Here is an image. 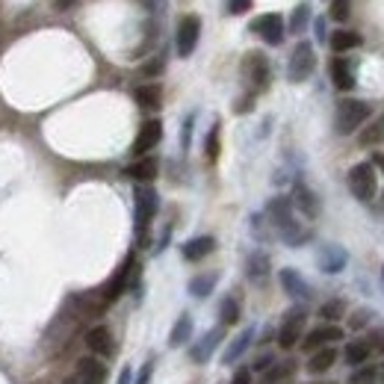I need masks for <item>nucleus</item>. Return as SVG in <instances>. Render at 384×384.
Here are the masks:
<instances>
[{
  "mask_svg": "<svg viewBox=\"0 0 384 384\" xmlns=\"http://www.w3.org/2000/svg\"><path fill=\"white\" fill-rule=\"evenodd\" d=\"M266 219L272 222V228H281V225H287L290 219H295L293 216V201L287 199V195H278V199H269V204H266Z\"/></svg>",
  "mask_w": 384,
  "mask_h": 384,
  "instance_id": "nucleus-24",
  "label": "nucleus"
},
{
  "mask_svg": "<svg viewBox=\"0 0 384 384\" xmlns=\"http://www.w3.org/2000/svg\"><path fill=\"white\" fill-rule=\"evenodd\" d=\"M372 116V107L367 101H358V98H343L334 109V130L340 136H349L367 122Z\"/></svg>",
  "mask_w": 384,
  "mask_h": 384,
  "instance_id": "nucleus-1",
  "label": "nucleus"
},
{
  "mask_svg": "<svg viewBox=\"0 0 384 384\" xmlns=\"http://www.w3.org/2000/svg\"><path fill=\"white\" fill-rule=\"evenodd\" d=\"M74 3H77V0H53V9H57V12H68Z\"/></svg>",
  "mask_w": 384,
  "mask_h": 384,
  "instance_id": "nucleus-48",
  "label": "nucleus"
},
{
  "mask_svg": "<svg viewBox=\"0 0 384 384\" xmlns=\"http://www.w3.org/2000/svg\"><path fill=\"white\" fill-rule=\"evenodd\" d=\"M346 302L343 299H328L325 304H320V311H316V316H320L322 322H337V320H343L346 316Z\"/></svg>",
  "mask_w": 384,
  "mask_h": 384,
  "instance_id": "nucleus-31",
  "label": "nucleus"
},
{
  "mask_svg": "<svg viewBox=\"0 0 384 384\" xmlns=\"http://www.w3.org/2000/svg\"><path fill=\"white\" fill-rule=\"evenodd\" d=\"M219 122L210 127V134H207V139H204V154H207V160L210 163H216L219 160Z\"/></svg>",
  "mask_w": 384,
  "mask_h": 384,
  "instance_id": "nucleus-36",
  "label": "nucleus"
},
{
  "mask_svg": "<svg viewBox=\"0 0 384 384\" xmlns=\"http://www.w3.org/2000/svg\"><path fill=\"white\" fill-rule=\"evenodd\" d=\"M255 337H257V328H255V325H248L246 331H239V334H237V337L225 346V352H222V364H225V367L237 364V360L243 358V355L248 352V349H251V343H255Z\"/></svg>",
  "mask_w": 384,
  "mask_h": 384,
  "instance_id": "nucleus-15",
  "label": "nucleus"
},
{
  "mask_svg": "<svg viewBox=\"0 0 384 384\" xmlns=\"http://www.w3.org/2000/svg\"><path fill=\"white\" fill-rule=\"evenodd\" d=\"M222 337H225V331H222V325L219 328H210V331H207L199 343H195L192 349H190V358L195 360V364H207V360L213 358V352L219 346H222Z\"/></svg>",
  "mask_w": 384,
  "mask_h": 384,
  "instance_id": "nucleus-17",
  "label": "nucleus"
},
{
  "mask_svg": "<svg viewBox=\"0 0 384 384\" xmlns=\"http://www.w3.org/2000/svg\"><path fill=\"white\" fill-rule=\"evenodd\" d=\"M316 68V53H313V45L311 42H299L290 53V62H287V77L290 83H304L307 77L313 74Z\"/></svg>",
  "mask_w": 384,
  "mask_h": 384,
  "instance_id": "nucleus-6",
  "label": "nucleus"
},
{
  "mask_svg": "<svg viewBox=\"0 0 384 384\" xmlns=\"http://www.w3.org/2000/svg\"><path fill=\"white\" fill-rule=\"evenodd\" d=\"M331 80L340 92H352L355 89V65L346 57L331 60Z\"/></svg>",
  "mask_w": 384,
  "mask_h": 384,
  "instance_id": "nucleus-22",
  "label": "nucleus"
},
{
  "mask_svg": "<svg viewBox=\"0 0 384 384\" xmlns=\"http://www.w3.org/2000/svg\"><path fill=\"white\" fill-rule=\"evenodd\" d=\"M130 272H134V255H127L122 260V266L113 272V278L107 281V287L101 290V299H98V311H101V307H109L113 302L122 299V293L127 290V284H130Z\"/></svg>",
  "mask_w": 384,
  "mask_h": 384,
  "instance_id": "nucleus-8",
  "label": "nucleus"
},
{
  "mask_svg": "<svg viewBox=\"0 0 384 384\" xmlns=\"http://www.w3.org/2000/svg\"><path fill=\"white\" fill-rule=\"evenodd\" d=\"M160 139H163V122L160 118H148L134 139V157H145L148 151H154L160 145Z\"/></svg>",
  "mask_w": 384,
  "mask_h": 384,
  "instance_id": "nucleus-11",
  "label": "nucleus"
},
{
  "mask_svg": "<svg viewBox=\"0 0 384 384\" xmlns=\"http://www.w3.org/2000/svg\"><path fill=\"white\" fill-rule=\"evenodd\" d=\"M275 234H278L281 243H284V246H290V248H299V246H304L307 239L313 237V234H311V228H304V225L299 222V219H290V222H287V225H281V228L275 230Z\"/></svg>",
  "mask_w": 384,
  "mask_h": 384,
  "instance_id": "nucleus-21",
  "label": "nucleus"
},
{
  "mask_svg": "<svg viewBox=\"0 0 384 384\" xmlns=\"http://www.w3.org/2000/svg\"><path fill=\"white\" fill-rule=\"evenodd\" d=\"M83 343H86V349H89L92 355H113L116 352V340H113V331H109L107 325H92L89 331H86V337H83Z\"/></svg>",
  "mask_w": 384,
  "mask_h": 384,
  "instance_id": "nucleus-14",
  "label": "nucleus"
},
{
  "mask_svg": "<svg viewBox=\"0 0 384 384\" xmlns=\"http://www.w3.org/2000/svg\"><path fill=\"white\" fill-rule=\"evenodd\" d=\"M151 372H154V360H145V364H142V369H139V376H136V381H134V384H151Z\"/></svg>",
  "mask_w": 384,
  "mask_h": 384,
  "instance_id": "nucleus-44",
  "label": "nucleus"
},
{
  "mask_svg": "<svg viewBox=\"0 0 384 384\" xmlns=\"http://www.w3.org/2000/svg\"><path fill=\"white\" fill-rule=\"evenodd\" d=\"M213 251H216V239H213L210 234L192 237V239H186V243L181 246L183 260H190V263H199V260H204L207 255H213Z\"/></svg>",
  "mask_w": 384,
  "mask_h": 384,
  "instance_id": "nucleus-19",
  "label": "nucleus"
},
{
  "mask_svg": "<svg viewBox=\"0 0 384 384\" xmlns=\"http://www.w3.org/2000/svg\"><path fill=\"white\" fill-rule=\"evenodd\" d=\"M216 281H219L216 272H201V275H195L190 281V295H195V299H207V295L216 290Z\"/></svg>",
  "mask_w": 384,
  "mask_h": 384,
  "instance_id": "nucleus-29",
  "label": "nucleus"
},
{
  "mask_svg": "<svg viewBox=\"0 0 384 384\" xmlns=\"http://www.w3.org/2000/svg\"><path fill=\"white\" fill-rule=\"evenodd\" d=\"M349 12H352V0H331V15L334 21H346L349 18Z\"/></svg>",
  "mask_w": 384,
  "mask_h": 384,
  "instance_id": "nucleus-38",
  "label": "nucleus"
},
{
  "mask_svg": "<svg viewBox=\"0 0 384 384\" xmlns=\"http://www.w3.org/2000/svg\"><path fill=\"white\" fill-rule=\"evenodd\" d=\"M346 181H349V192H352L358 201H372V195L378 190V172L372 166V160L352 166Z\"/></svg>",
  "mask_w": 384,
  "mask_h": 384,
  "instance_id": "nucleus-3",
  "label": "nucleus"
},
{
  "mask_svg": "<svg viewBox=\"0 0 384 384\" xmlns=\"http://www.w3.org/2000/svg\"><path fill=\"white\" fill-rule=\"evenodd\" d=\"M269 272H272V260L266 251H251L248 260H246V275L251 284H266L269 281Z\"/></svg>",
  "mask_w": 384,
  "mask_h": 384,
  "instance_id": "nucleus-20",
  "label": "nucleus"
},
{
  "mask_svg": "<svg viewBox=\"0 0 384 384\" xmlns=\"http://www.w3.org/2000/svg\"><path fill=\"white\" fill-rule=\"evenodd\" d=\"M192 337V316L190 313H181L178 322H174L172 334H169V346H186Z\"/></svg>",
  "mask_w": 384,
  "mask_h": 384,
  "instance_id": "nucleus-30",
  "label": "nucleus"
},
{
  "mask_svg": "<svg viewBox=\"0 0 384 384\" xmlns=\"http://www.w3.org/2000/svg\"><path fill=\"white\" fill-rule=\"evenodd\" d=\"M239 302L234 299V295H225L222 304H219V322L222 325H237L239 322Z\"/></svg>",
  "mask_w": 384,
  "mask_h": 384,
  "instance_id": "nucleus-32",
  "label": "nucleus"
},
{
  "mask_svg": "<svg viewBox=\"0 0 384 384\" xmlns=\"http://www.w3.org/2000/svg\"><path fill=\"white\" fill-rule=\"evenodd\" d=\"M157 172H160L157 157H139L136 163H130V166L125 169L127 178L136 181V183H151L154 178H157Z\"/></svg>",
  "mask_w": 384,
  "mask_h": 384,
  "instance_id": "nucleus-23",
  "label": "nucleus"
},
{
  "mask_svg": "<svg viewBox=\"0 0 384 384\" xmlns=\"http://www.w3.org/2000/svg\"><path fill=\"white\" fill-rule=\"evenodd\" d=\"M278 281H281V290L287 293L290 299H295V302L311 299V284H307L295 269H281L278 272Z\"/></svg>",
  "mask_w": 384,
  "mask_h": 384,
  "instance_id": "nucleus-18",
  "label": "nucleus"
},
{
  "mask_svg": "<svg viewBox=\"0 0 384 384\" xmlns=\"http://www.w3.org/2000/svg\"><path fill=\"white\" fill-rule=\"evenodd\" d=\"M346 260H349V255H346L343 246L328 243V246L320 248V255H316V266H320L325 275H337V272L346 266Z\"/></svg>",
  "mask_w": 384,
  "mask_h": 384,
  "instance_id": "nucleus-16",
  "label": "nucleus"
},
{
  "mask_svg": "<svg viewBox=\"0 0 384 384\" xmlns=\"http://www.w3.org/2000/svg\"><path fill=\"white\" fill-rule=\"evenodd\" d=\"M384 139V118H378L376 125H369L364 130V136H360V145H376V142Z\"/></svg>",
  "mask_w": 384,
  "mask_h": 384,
  "instance_id": "nucleus-37",
  "label": "nucleus"
},
{
  "mask_svg": "<svg viewBox=\"0 0 384 384\" xmlns=\"http://www.w3.org/2000/svg\"><path fill=\"white\" fill-rule=\"evenodd\" d=\"M251 107H255V95H246L237 101V113H251Z\"/></svg>",
  "mask_w": 384,
  "mask_h": 384,
  "instance_id": "nucleus-47",
  "label": "nucleus"
},
{
  "mask_svg": "<svg viewBox=\"0 0 384 384\" xmlns=\"http://www.w3.org/2000/svg\"><path fill=\"white\" fill-rule=\"evenodd\" d=\"M192 122H195V116H186V122H183V130H181V145H183V151L190 148V136H192Z\"/></svg>",
  "mask_w": 384,
  "mask_h": 384,
  "instance_id": "nucleus-43",
  "label": "nucleus"
},
{
  "mask_svg": "<svg viewBox=\"0 0 384 384\" xmlns=\"http://www.w3.org/2000/svg\"><path fill=\"white\" fill-rule=\"evenodd\" d=\"M290 201H293V210H299L304 219H316V216H320V199H316V192L307 183H302V181H295Z\"/></svg>",
  "mask_w": 384,
  "mask_h": 384,
  "instance_id": "nucleus-12",
  "label": "nucleus"
},
{
  "mask_svg": "<svg viewBox=\"0 0 384 384\" xmlns=\"http://www.w3.org/2000/svg\"><path fill=\"white\" fill-rule=\"evenodd\" d=\"M304 322H307V311L302 304L290 307L281 320V328H278V346L281 349H293L302 343V331H304Z\"/></svg>",
  "mask_w": 384,
  "mask_h": 384,
  "instance_id": "nucleus-7",
  "label": "nucleus"
},
{
  "mask_svg": "<svg viewBox=\"0 0 384 384\" xmlns=\"http://www.w3.org/2000/svg\"><path fill=\"white\" fill-rule=\"evenodd\" d=\"M160 71H163V60H151V62H145V65H142V74H148V77L160 74Z\"/></svg>",
  "mask_w": 384,
  "mask_h": 384,
  "instance_id": "nucleus-46",
  "label": "nucleus"
},
{
  "mask_svg": "<svg viewBox=\"0 0 384 384\" xmlns=\"http://www.w3.org/2000/svg\"><path fill=\"white\" fill-rule=\"evenodd\" d=\"M107 381V367L104 360H98L95 355H86L77 360V372H74V384H104Z\"/></svg>",
  "mask_w": 384,
  "mask_h": 384,
  "instance_id": "nucleus-13",
  "label": "nucleus"
},
{
  "mask_svg": "<svg viewBox=\"0 0 384 384\" xmlns=\"http://www.w3.org/2000/svg\"><path fill=\"white\" fill-rule=\"evenodd\" d=\"M293 369H295L293 360H284V364H272V367L266 369V376H263V381H266V384H281V381H287V378L293 376Z\"/></svg>",
  "mask_w": 384,
  "mask_h": 384,
  "instance_id": "nucleus-33",
  "label": "nucleus"
},
{
  "mask_svg": "<svg viewBox=\"0 0 384 384\" xmlns=\"http://www.w3.org/2000/svg\"><path fill=\"white\" fill-rule=\"evenodd\" d=\"M130 381H134V372H130V367H125V369H122V376H118V381H116V384H130Z\"/></svg>",
  "mask_w": 384,
  "mask_h": 384,
  "instance_id": "nucleus-50",
  "label": "nucleus"
},
{
  "mask_svg": "<svg viewBox=\"0 0 384 384\" xmlns=\"http://www.w3.org/2000/svg\"><path fill=\"white\" fill-rule=\"evenodd\" d=\"M307 21H311V6L307 3H302V6H295L293 9V18H290V33H304V27H307Z\"/></svg>",
  "mask_w": 384,
  "mask_h": 384,
  "instance_id": "nucleus-34",
  "label": "nucleus"
},
{
  "mask_svg": "<svg viewBox=\"0 0 384 384\" xmlns=\"http://www.w3.org/2000/svg\"><path fill=\"white\" fill-rule=\"evenodd\" d=\"M367 343H369L372 352H381V355H384V328H376V331H369V340H367Z\"/></svg>",
  "mask_w": 384,
  "mask_h": 384,
  "instance_id": "nucleus-39",
  "label": "nucleus"
},
{
  "mask_svg": "<svg viewBox=\"0 0 384 384\" xmlns=\"http://www.w3.org/2000/svg\"><path fill=\"white\" fill-rule=\"evenodd\" d=\"M369 355H372V349H369L367 340H352V343L343 349V358H346L349 367H364L369 360Z\"/></svg>",
  "mask_w": 384,
  "mask_h": 384,
  "instance_id": "nucleus-28",
  "label": "nucleus"
},
{
  "mask_svg": "<svg viewBox=\"0 0 384 384\" xmlns=\"http://www.w3.org/2000/svg\"><path fill=\"white\" fill-rule=\"evenodd\" d=\"M313 27H316V39L325 42V33H328V30H325V18H316V24H313Z\"/></svg>",
  "mask_w": 384,
  "mask_h": 384,
  "instance_id": "nucleus-49",
  "label": "nucleus"
},
{
  "mask_svg": "<svg viewBox=\"0 0 384 384\" xmlns=\"http://www.w3.org/2000/svg\"><path fill=\"white\" fill-rule=\"evenodd\" d=\"M251 33H257V36L266 42V45L278 48L284 42V18L278 12H266V15H257L255 21L248 24Z\"/></svg>",
  "mask_w": 384,
  "mask_h": 384,
  "instance_id": "nucleus-9",
  "label": "nucleus"
},
{
  "mask_svg": "<svg viewBox=\"0 0 384 384\" xmlns=\"http://www.w3.org/2000/svg\"><path fill=\"white\" fill-rule=\"evenodd\" d=\"M272 364H275V358H272V355H260V358L255 360V367H251V372H263V369L272 367Z\"/></svg>",
  "mask_w": 384,
  "mask_h": 384,
  "instance_id": "nucleus-45",
  "label": "nucleus"
},
{
  "mask_svg": "<svg viewBox=\"0 0 384 384\" xmlns=\"http://www.w3.org/2000/svg\"><path fill=\"white\" fill-rule=\"evenodd\" d=\"M343 340V328H337V325H320V328H313V331H307L302 337V349L304 352H320V349L325 346H331V343H340Z\"/></svg>",
  "mask_w": 384,
  "mask_h": 384,
  "instance_id": "nucleus-10",
  "label": "nucleus"
},
{
  "mask_svg": "<svg viewBox=\"0 0 384 384\" xmlns=\"http://www.w3.org/2000/svg\"><path fill=\"white\" fill-rule=\"evenodd\" d=\"M360 39L355 30H334L331 36H328V45H331V51L334 53H346V51H355V48H360Z\"/></svg>",
  "mask_w": 384,
  "mask_h": 384,
  "instance_id": "nucleus-26",
  "label": "nucleus"
},
{
  "mask_svg": "<svg viewBox=\"0 0 384 384\" xmlns=\"http://www.w3.org/2000/svg\"><path fill=\"white\" fill-rule=\"evenodd\" d=\"M251 378H255L251 367H239V369L234 372V378H230V384H251Z\"/></svg>",
  "mask_w": 384,
  "mask_h": 384,
  "instance_id": "nucleus-42",
  "label": "nucleus"
},
{
  "mask_svg": "<svg viewBox=\"0 0 384 384\" xmlns=\"http://www.w3.org/2000/svg\"><path fill=\"white\" fill-rule=\"evenodd\" d=\"M381 369H384V367H381Z\"/></svg>",
  "mask_w": 384,
  "mask_h": 384,
  "instance_id": "nucleus-52",
  "label": "nucleus"
},
{
  "mask_svg": "<svg viewBox=\"0 0 384 384\" xmlns=\"http://www.w3.org/2000/svg\"><path fill=\"white\" fill-rule=\"evenodd\" d=\"M134 98H136V104L142 109H160V104H163V89H160L157 83H145V86H136Z\"/></svg>",
  "mask_w": 384,
  "mask_h": 384,
  "instance_id": "nucleus-27",
  "label": "nucleus"
},
{
  "mask_svg": "<svg viewBox=\"0 0 384 384\" xmlns=\"http://www.w3.org/2000/svg\"><path fill=\"white\" fill-rule=\"evenodd\" d=\"M369 311H355L352 313V320H349V328H355V331H360V328H367V322H369Z\"/></svg>",
  "mask_w": 384,
  "mask_h": 384,
  "instance_id": "nucleus-40",
  "label": "nucleus"
},
{
  "mask_svg": "<svg viewBox=\"0 0 384 384\" xmlns=\"http://www.w3.org/2000/svg\"><path fill=\"white\" fill-rule=\"evenodd\" d=\"M251 9V0H228V12L230 15H246Z\"/></svg>",
  "mask_w": 384,
  "mask_h": 384,
  "instance_id": "nucleus-41",
  "label": "nucleus"
},
{
  "mask_svg": "<svg viewBox=\"0 0 384 384\" xmlns=\"http://www.w3.org/2000/svg\"><path fill=\"white\" fill-rule=\"evenodd\" d=\"M134 210H136V237L145 239L154 216H157V210H160V195L151 183H139L134 190Z\"/></svg>",
  "mask_w": 384,
  "mask_h": 384,
  "instance_id": "nucleus-2",
  "label": "nucleus"
},
{
  "mask_svg": "<svg viewBox=\"0 0 384 384\" xmlns=\"http://www.w3.org/2000/svg\"><path fill=\"white\" fill-rule=\"evenodd\" d=\"M199 39H201V18L183 15L178 21V30H174V51H178V57L181 60L192 57V51L199 48Z\"/></svg>",
  "mask_w": 384,
  "mask_h": 384,
  "instance_id": "nucleus-5",
  "label": "nucleus"
},
{
  "mask_svg": "<svg viewBox=\"0 0 384 384\" xmlns=\"http://www.w3.org/2000/svg\"><path fill=\"white\" fill-rule=\"evenodd\" d=\"M376 381H378V369L369 367V364L358 367L352 376H349V384H376Z\"/></svg>",
  "mask_w": 384,
  "mask_h": 384,
  "instance_id": "nucleus-35",
  "label": "nucleus"
},
{
  "mask_svg": "<svg viewBox=\"0 0 384 384\" xmlns=\"http://www.w3.org/2000/svg\"><path fill=\"white\" fill-rule=\"evenodd\" d=\"M334 360H337V349L325 346V349H320V352H313L311 358H307V372H311V376H322V372H328L334 367Z\"/></svg>",
  "mask_w": 384,
  "mask_h": 384,
  "instance_id": "nucleus-25",
  "label": "nucleus"
},
{
  "mask_svg": "<svg viewBox=\"0 0 384 384\" xmlns=\"http://www.w3.org/2000/svg\"><path fill=\"white\" fill-rule=\"evenodd\" d=\"M243 77H246L248 86H251V95L266 92V89H269V83H272V68H269L266 53H260V51H248L246 57H243Z\"/></svg>",
  "mask_w": 384,
  "mask_h": 384,
  "instance_id": "nucleus-4",
  "label": "nucleus"
},
{
  "mask_svg": "<svg viewBox=\"0 0 384 384\" xmlns=\"http://www.w3.org/2000/svg\"><path fill=\"white\" fill-rule=\"evenodd\" d=\"M381 281H384V269H381Z\"/></svg>",
  "mask_w": 384,
  "mask_h": 384,
  "instance_id": "nucleus-51",
  "label": "nucleus"
}]
</instances>
